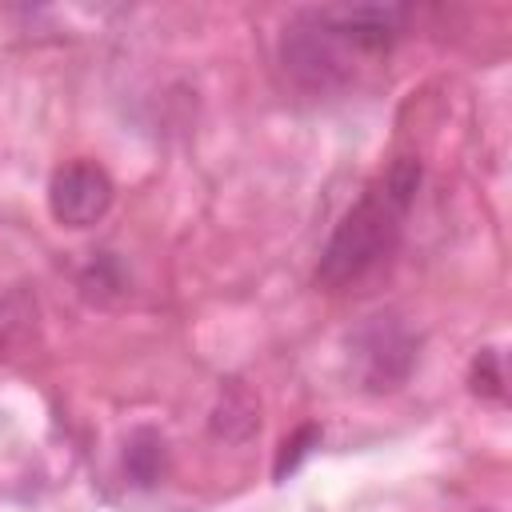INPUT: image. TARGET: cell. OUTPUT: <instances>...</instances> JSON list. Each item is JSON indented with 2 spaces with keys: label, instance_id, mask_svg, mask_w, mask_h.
<instances>
[{
  "label": "cell",
  "instance_id": "4",
  "mask_svg": "<svg viewBox=\"0 0 512 512\" xmlns=\"http://www.w3.org/2000/svg\"><path fill=\"white\" fill-rule=\"evenodd\" d=\"M356 364L360 380L372 392H388L404 384V376L416 364V340L404 332V324L376 316L360 336H356Z\"/></svg>",
  "mask_w": 512,
  "mask_h": 512
},
{
  "label": "cell",
  "instance_id": "7",
  "mask_svg": "<svg viewBox=\"0 0 512 512\" xmlns=\"http://www.w3.org/2000/svg\"><path fill=\"white\" fill-rule=\"evenodd\" d=\"M312 448H320V428H316V424H304L292 440L280 444V456H276V480L292 476V472L300 468V460H304Z\"/></svg>",
  "mask_w": 512,
  "mask_h": 512
},
{
  "label": "cell",
  "instance_id": "6",
  "mask_svg": "<svg viewBox=\"0 0 512 512\" xmlns=\"http://www.w3.org/2000/svg\"><path fill=\"white\" fill-rule=\"evenodd\" d=\"M232 420H244V424H248L252 432L260 428V416H256V404H252V396H248V392H240V388H232L228 396H220V408H216V420H212V432H216V436H224Z\"/></svg>",
  "mask_w": 512,
  "mask_h": 512
},
{
  "label": "cell",
  "instance_id": "3",
  "mask_svg": "<svg viewBox=\"0 0 512 512\" xmlns=\"http://www.w3.org/2000/svg\"><path fill=\"white\" fill-rule=\"evenodd\" d=\"M112 176L92 164V160H72L64 168H56L52 184H48V208L56 216V224L64 228H88L96 220L108 216L112 208Z\"/></svg>",
  "mask_w": 512,
  "mask_h": 512
},
{
  "label": "cell",
  "instance_id": "1",
  "mask_svg": "<svg viewBox=\"0 0 512 512\" xmlns=\"http://www.w3.org/2000/svg\"><path fill=\"white\" fill-rule=\"evenodd\" d=\"M416 188H420V160H412V156H404L388 172H380L360 192V200L344 212V220L336 224V232L320 256L316 280L324 288H344V284L360 280L364 272H372L396 248V240L404 232V216L416 200Z\"/></svg>",
  "mask_w": 512,
  "mask_h": 512
},
{
  "label": "cell",
  "instance_id": "5",
  "mask_svg": "<svg viewBox=\"0 0 512 512\" xmlns=\"http://www.w3.org/2000/svg\"><path fill=\"white\" fill-rule=\"evenodd\" d=\"M164 468H168L164 436L152 432V428H136L128 436V444H124V472H128V480L140 484V488H152V484H160Z\"/></svg>",
  "mask_w": 512,
  "mask_h": 512
},
{
  "label": "cell",
  "instance_id": "2",
  "mask_svg": "<svg viewBox=\"0 0 512 512\" xmlns=\"http://www.w3.org/2000/svg\"><path fill=\"white\" fill-rule=\"evenodd\" d=\"M280 60L284 68L308 84V88H336L352 72V48L336 36V28L324 20L320 8L304 12L280 40Z\"/></svg>",
  "mask_w": 512,
  "mask_h": 512
},
{
  "label": "cell",
  "instance_id": "8",
  "mask_svg": "<svg viewBox=\"0 0 512 512\" xmlns=\"http://www.w3.org/2000/svg\"><path fill=\"white\" fill-rule=\"evenodd\" d=\"M472 392L488 396V400H500L504 396V376H500V364H496V352L484 348L472 364Z\"/></svg>",
  "mask_w": 512,
  "mask_h": 512
}]
</instances>
